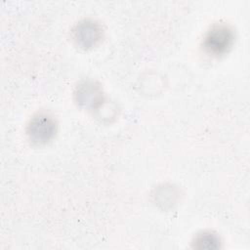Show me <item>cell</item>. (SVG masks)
Instances as JSON below:
<instances>
[{"label": "cell", "mask_w": 250, "mask_h": 250, "mask_svg": "<svg viewBox=\"0 0 250 250\" xmlns=\"http://www.w3.org/2000/svg\"><path fill=\"white\" fill-rule=\"evenodd\" d=\"M234 41L233 28L228 23L217 22L212 24L204 33L201 48L204 54L212 58H220L231 50Z\"/></svg>", "instance_id": "1"}, {"label": "cell", "mask_w": 250, "mask_h": 250, "mask_svg": "<svg viewBox=\"0 0 250 250\" xmlns=\"http://www.w3.org/2000/svg\"><path fill=\"white\" fill-rule=\"evenodd\" d=\"M58 122L53 114L47 111L34 113L25 126L28 141L34 146H45L57 135Z\"/></svg>", "instance_id": "2"}, {"label": "cell", "mask_w": 250, "mask_h": 250, "mask_svg": "<svg viewBox=\"0 0 250 250\" xmlns=\"http://www.w3.org/2000/svg\"><path fill=\"white\" fill-rule=\"evenodd\" d=\"M75 103L91 112H100L108 102L102 85L94 79H83L74 88Z\"/></svg>", "instance_id": "3"}, {"label": "cell", "mask_w": 250, "mask_h": 250, "mask_svg": "<svg viewBox=\"0 0 250 250\" xmlns=\"http://www.w3.org/2000/svg\"><path fill=\"white\" fill-rule=\"evenodd\" d=\"M104 36V30L100 21L93 18L78 21L71 29V39L76 47L91 50L98 46Z\"/></svg>", "instance_id": "4"}, {"label": "cell", "mask_w": 250, "mask_h": 250, "mask_svg": "<svg viewBox=\"0 0 250 250\" xmlns=\"http://www.w3.org/2000/svg\"><path fill=\"white\" fill-rule=\"evenodd\" d=\"M191 244L195 249L214 250L220 248L221 238L217 232L210 229H205L197 232L194 235Z\"/></svg>", "instance_id": "5"}, {"label": "cell", "mask_w": 250, "mask_h": 250, "mask_svg": "<svg viewBox=\"0 0 250 250\" xmlns=\"http://www.w3.org/2000/svg\"><path fill=\"white\" fill-rule=\"evenodd\" d=\"M179 190L172 185L163 184L154 189L155 202L163 208H171L179 199Z\"/></svg>", "instance_id": "6"}]
</instances>
